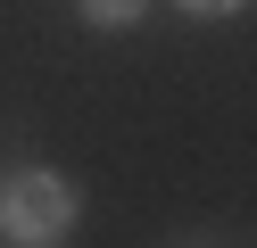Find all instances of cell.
<instances>
[{
  "mask_svg": "<svg viewBox=\"0 0 257 248\" xmlns=\"http://www.w3.org/2000/svg\"><path fill=\"white\" fill-rule=\"evenodd\" d=\"M174 9H183V17H240L249 0H174Z\"/></svg>",
  "mask_w": 257,
  "mask_h": 248,
  "instance_id": "obj_3",
  "label": "cell"
},
{
  "mask_svg": "<svg viewBox=\"0 0 257 248\" xmlns=\"http://www.w3.org/2000/svg\"><path fill=\"white\" fill-rule=\"evenodd\" d=\"M75 9H83V25L124 33V25H141V17H150V0H75Z\"/></svg>",
  "mask_w": 257,
  "mask_h": 248,
  "instance_id": "obj_2",
  "label": "cell"
},
{
  "mask_svg": "<svg viewBox=\"0 0 257 248\" xmlns=\"http://www.w3.org/2000/svg\"><path fill=\"white\" fill-rule=\"evenodd\" d=\"M75 215H83V190L67 174H50V165H34V174H9V190H0V240L9 248H58L75 231Z\"/></svg>",
  "mask_w": 257,
  "mask_h": 248,
  "instance_id": "obj_1",
  "label": "cell"
}]
</instances>
